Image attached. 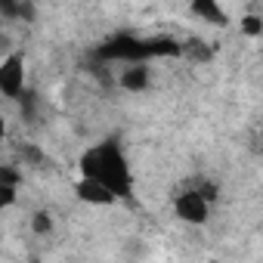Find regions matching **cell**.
Wrapping results in <instances>:
<instances>
[{
	"instance_id": "cell-4",
	"label": "cell",
	"mask_w": 263,
	"mask_h": 263,
	"mask_svg": "<svg viewBox=\"0 0 263 263\" xmlns=\"http://www.w3.org/2000/svg\"><path fill=\"white\" fill-rule=\"evenodd\" d=\"M186 4H189V10L195 13V19H201L204 25L220 28V25L229 22V10L223 7V0H186Z\"/></svg>"
},
{
	"instance_id": "cell-2",
	"label": "cell",
	"mask_w": 263,
	"mask_h": 263,
	"mask_svg": "<svg viewBox=\"0 0 263 263\" xmlns=\"http://www.w3.org/2000/svg\"><path fill=\"white\" fill-rule=\"evenodd\" d=\"M214 186L204 183V180H192V183H183L177 192H174V214L177 220L189 223V226H204L211 220V208H214Z\"/></svg>"
},
{
	"instance_id": "cell-5",
	"label": "cell",
	"mask_w": 263,
	"mask_h": 263,
	"mask_svg": "<svg viewBox=\"0 0 263 263\" xmlns=\"http://www.w3.org/2000/svg\"><path fill=\"white\" fill-rule=\"evenodd\" d=\"M31 232H34V235H50V232H53V220H50L47 211L31 214Z\"/></svg>"
},
{
	"instance_id": "cell-3",
	"label": "cell",
	"mask_w": 263,
	"mask_h": 263,
	"mask_svg": "<svg viewBox=\"0 0 263 263\" xmlns=\"http://www.w3.org/2000/svg\"><path fill=\"white\" fill-rule=\"evenodd\" d=\"M0 90L7 99H22L25 90V56L22 53H7L0 65Z\"/></svg>"
},
{
	"instance_id": "cell-1",
	"label": "cell",
	"mask_w": 263,
	"mask_h": 263,
	"mask_svg": "<svg viewBox=\"0 0 263 263\" xmlns=\"http://www.w3.org/2000/svg\"><path fill=\"white\" fill-rule=\"evenodd\" d=\"M78 174L105 186L118 201H127L134 195V186H137L134 167H130L127 152H124L118 137H105V140L87 146L78 158Z\"/></svg>"
}]
</instances>
